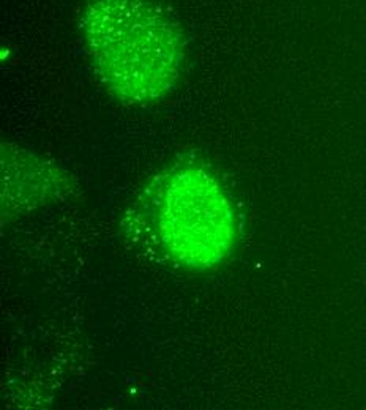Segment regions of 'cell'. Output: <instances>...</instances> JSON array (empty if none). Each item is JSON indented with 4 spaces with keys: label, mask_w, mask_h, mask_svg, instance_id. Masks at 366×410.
Segmentation results:
<instances>
[{
    "label": "cell",
    "mask_w": 366,
    "mask_h": 410,
    "mask_svg": "<svg viewBox=\"0 0 366 410\" xmlns=\"http://www.w3.org/2000/svg\"><path fill=\"white\" fill-rule=\"evenodd\" d=\"M153 222L163 250L180 266L205 270L229 256L235 215L228 194L199 166H179L153 190Z\"/></svg>",
    "instance_id": "cell-2"
},
{
    "label": "cell",
    "mask_w": 366,
    "mask_h": 410,
    "mask_svg": "<svg viewBox=\"0 0 366 410\" xmlns=\"http://www.w3.org/2000/svg\"><path fill=\"white\" fill-rule=\"evenodd\" d=\"M81 32L98 77L120 101L161 100L182 76L183 34L155 0H89Z\"/></svg>",
    "instance_id": "cell-1"
},
{
    "label": "cell",
    "mask_w": 366,
    "mask_h": 410,
    "mask_svg": "<svg viewBox=\"0 0 366 410\" xmlns=\"http://www.w3.org/2000/svg\"><path fill=\"white\" fill-rule=\"evenodd\" d=\"M65 179L59 169L38 159L24 150H13L10 145H3L2 152V201L3 216H7L19 204L30 207L40 204L55 194V190H62Z\"/></svg>",
    "instance_id": "cell-3"
}]
</instances>
